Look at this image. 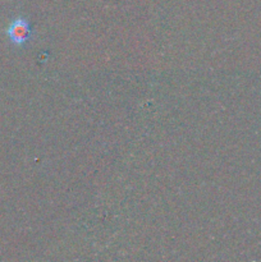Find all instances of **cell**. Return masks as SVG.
<instances>
[{
    "mask_svg": "<svg viewBox=\"0 0 261 262\" xmlns=\"http://www.w3.org/2000/svg\"><path fill=\"white\" fill-rule=\"evenodd\" d=\"M7 35L10 42L15 46H23L30 41L32 36L30 22L26 18L18 17L13 20L7 30Z\"/></svg>",
    "mask_w": 261,
    "mask_h": 262,
    "instance_id": "obj_1",
    "label": "cell"
}]
</instances>
